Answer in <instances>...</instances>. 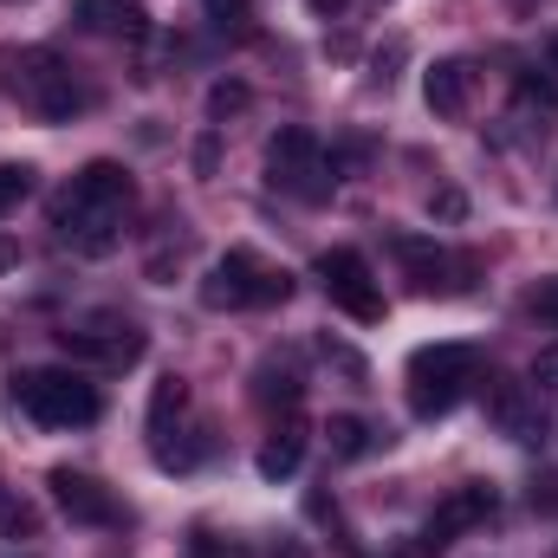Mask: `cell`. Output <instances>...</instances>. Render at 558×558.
<instances>
[{"label":"cell","instance_id":"e0dca14e","mask_svg":"<svg viewBox=\"0 0 558 558\" xmlns=\"http://www.w3.org/2000/svg\"><path fill=\"white\" fill-rule=\"evenodd\" d=\"M325 441H331V454H338V461H357V454H371V422H357V416H331Z\"/></svg>","mask_w":558,"mask_h":558},{"label":"cell","instance_id":"7a4b0ae2","mask_svg":"<svg viewBox=\"0 0 558 558\" xmlns=\"http://www.w3.org/2000/svg\"><path fill=\"white\" fill-rule=\"evenodd\" d=\"M7 92H13V105L33 111L39 124H65V118L85 111L78 72H72L52 46H20V52H7Z\"/></svg>","mask_w":558,"mask_h":558},{"label":"cell","instance_id":"5b68a950","mask_svg":"<svg viewBox=\"0 0 558 558\" xmlns=\"http://www.w3.org/2000/svg\"><path fill=\"white\" fill-rule=\"evenodd\" d=\"M474 377H481V351L474 344H422L410 357V416L422 422L448 416L468 397Z\"/></svg>","mask_w":558,"mask_h":558},{"label":"cell","instance_id":"30bf717a","mask_svg":"<svg viewBox=\"0 0 558 558\" xmlns=\"http://www.w3.org/2000/svg\"><path fill=\"white\" fill-rule=\"evenodd\" d=\"M494 507H500V494L487 487V481H468V487H454L435 513H428V526H422V546L428 553H441V546H454L461 533H474L481 520H494Z\"/></svg>","mask_w":558,"mask_h":558},{"label":"cell","instance_id":"8fae6325","mask_svg":"<svg viewBox=\"0 0 558 558\" xmlns=\"http://www.w3.org/2000/svg\"><path fill=\"white\" fill-rule=\"evenodd\" d=\"M487 416L507 441H539L546 435V416H539V390L533 384H513V377H494L487 390Z\"/></svg>","mask_w":558,"mask_h":558},{"label":"cell","instance_id":"8992f818","mask_svg":"<svg viewBox=\"0 0 558 558\" xmlns=\"http://www.w3.org/2000/svg\"><path fill=\"white\" fill-rule=\"evenodd\" d=\"M267 182H274V189H286L292 202H331L338 169H331L325 143L312 137V131L286 124V131H274V137H267Z\"/></svg>","mask_w":558,"mask_h":558},{"label":"cell","instance_id":"52a82bcc","mask_svg":"<svg viewBox=\"0 0 558 558\" xmlns=\"http://www.w3.org/2000/svg\"><path fill=\"white\" fill-rule=\"evenodd\" d=\"M318 279H325V292H331V305H338L344 318H357V325H377V318H384V286H377L371 260H364L357 247H331V254L318 260Z\"/></svg>","mask_w":558,"mask_h":558},{"label":"cell","instance_id":"4316f807","mask_svg":"<svg viewBox=\"0 0 558 558\" xmlns=\"http://www.w3.org/2000/svg\"><path fill=\"white\" fill-rule=\"evenodd\" d=\"M312 7H318V13H338V7H344V0H312Z\"/></svg>","mask_w":558,"mask_h":558},{"label":"cell","instance_id":"3957f363","mask_svg":"<svg viewBox=\"0 0 558 558\" xmlns=\"http://www.w3.org/2000/svg\"><path fill=\"white\" fill-rule=\"evenodd\" d=\"M286 299H292V274L267 267L254 247H228L202 279V305L208 312H260V305H286Z\"/></svg>","mask_w":558,"mask_h":558},{"label":"cell","instance_id":"d4e9b609","mask_svg":"<svg viewBox=\"0 0 558 558\" xmlns=\"http://www.w3.org/2000/svg\"><path fill=\"white\" fill-rule=\"evenodd\" d=\"M215 156H221V149H215V137L195 143V169H202V175H215Z\"/></svg>","mask_w":558,"mask_h":558},{"label":"cell","instance_id":"603a6c76","mask_svg":"<svg viewBox=\"0 0 558 558\" xmlns=\"http://www.w3.org/2000/svg\"><path fill=\"white\" fill-rule=\"evenodd\" d=\"M202 7H208V20H221V26H234V20L254 13V0H202Z\"/></svg>","mask_w":558,"mask_h":558},{"label":"cell","instance_id":"d6986e66","mask_svg":"<svg viewBox=\"0 0 558 558\" xmlns=\"http://www.w3.org/2000/svg\"><path fill=\"white\" fill-rule=\"evenodd\" d=\"M0 533H7V539H33V533H39V513H33L26 500H7V494H0Z\"/></svg>","mask_w":558,"mask_h":558},{"label":"cell","instance_id":"4fadbf2b","mask_svg":"<svg viewBox=\"0 0 558 558\" xmlns=\"http://www.w3.org/2000/svg\"><path fill=\"white\" fill-rule=\"evenodd\" d=\"M390 247H397V260L410 267V279H416L422 292H461V286H454L448 274H468V260H454V254H441L435 241H416V234H397Z\"/></svg>","mask_w":558,"mask_h":558},{"label":"cell","instance_id":"ba28073f","mask_svg":"<svg viewBox=\"0 0 558 558\" xmlns=\"http://www.w3.org/2000/svg\"><path fill=\"white\" fill-rule=\"evenodd\" d=\"M59 344H65V357H92V364H111V371L143 357V331L131 318H118V312H92V318L65 325Z\"/></svg>","mask_w":558,"mask_h":558},{"label":"cell","instance_id":"cb8c5ba5","mask_svg":"<svg viewBox=\"0 0 558 558\" xmlns=\"http://www.w3.org/2000/svg\"><path fill=\"white\" fill-rule=\"evenodd\" d=\"M428 208H435L441 221H461V215H468V202H461V189H441V195H435Z\"/></svg>","mask_w":558,"mask_h":558},{"label":"cell","instance_id":"9c48e42d","mask_svg":"<svg viewBox=\"0 0 558 558\" xmlns=\"http://www.w3.org/2000/svg\"><path fill=\"white\" fill-rule=\"evenodd\" d=\"M46 487H52V500H59V513H65L72 526H124V507H118V494H111L98 474H85V468H52Z\"/></svg>","mask_w":558,"mask_h":558},{"label":"cell","instance_id":"f1b7e54d","mask_svg":"<svg viewBox=\"0 0 558 558\" xmlns=\"http://www.w3.org/2000/svg\"><path fill=\"white\" fill-rule=\"evenodd\" d=\"M279 558H305V553H299V546H286V553H279Z\"/></svg>","mask_w":558,"mask_h":558},{"label":"cell","instance_id":"83f0119b","mask_svg":"<svg viewBox=\"0 0 558 558\" xmlns=\"http://www.w3.org/2000/svg\"><path fill=\"white\" fill-rule=\"evenodd\" d=\"M546 59H553V72H558V33H553V39H546Z\"/></svg>","mask_w":558,"mask_h":558},{"label":"cell","instance_id":"9a60e30c","mask_svg":"<svg viewBox=\"0 0 558 558\" xmlns=\"http://www.w3.org/2000/svg\"><path fill=\"white\" fill-rule=\"evenodd\" d=\"M299 461H305V422L286 416L274 435H267V448H260V474H267V481H292Z\"/></svg>","mask_w":558,"mask_h":558},{"label":"cell","instance_id":"7402d4cb","mask_svg":"<svg viewBox=\"0 0 558 558\" xmlns=\"http://www.w3.org/2000/svg\"><path fill=\"white\" fill-rule=\"evenodd\" d=\"M526 312L546 318V325H558V279H539V286L526 292Z\"/></svg>","mask_w":558,"mask_h":558},{"label":"cell","instance_id":"ac0fdd59","mask_svg":"<svg viewBox=\"0 0 558 558\" xmlns=\"http://www.w3.org/2000/svg\"><path fill=\"white\" fill-rule=\"evenodd\" d=\"M33 195V169L26 162H0V215H13Z\"/></svg>","mask_w":558,"mask_h":558},{"label":"cell","instance_id":"277c9868","mask_svg":"<svg viewBox=\"0 0 558 558\" xmlns=\"http://www.w3.org/2000/svg\"><path fill=\"white\" fill-rule=\"evenodd\" d=\"M13 403L39 422V428H85V422H98V410H105L98 384L78 377V371H20L13 377Z\"/></svg>","mask_w":558,"mask_h":558},{"label":"cell","instance_id":"44dd1931","mask_svg":"<svg viewBox=\"0 0 558 558\" xmlns=\"http://www.w3.org/2000/svg\"><path fill=\"white\" fill-rule=\"evenodd\" d=\"M234 111H247V85H215L208 92V118H234Z\"/></svg>","mask_w":558,"mask_h":558},{"label":"cell","instance_id":"484cf974","mask_svg":"<svg viewBox=\"0 0 558 558\" xmlns=\"http://www.w3.org/2000/svg\"><path fill=\"white\" fill-rule=\"evenodd\" d=\"M13 260H20V254H13V241H0V267H13Z\"/></svg>","mask_w":558,"mask_h":558},{"label":"cell","instance_id":"2e32d148","mask_svg":"<svg viewBox=\"0 0 558 558\" xmlns=\"http://www.w3.org/2000/svg\"><path fill=\"white\" fill-rule=\"evenodd\" d=\"M189 410V384L169 371V377H156V390H149V435H169V422Z\"/></svg>","mask_w":558,"mask_h":558},{"label":"cell","instance_id":"ffe728a7","mask_svg":"<svg viewBox=\"0 0 558 558\" xmlns=\"http://www.w3.org/2000/svg\"><path fill=\"white\" fill-rule=\"evenodd\" d=\"M260 403H286V410H299V377L286 371V377H274V364L260 371Z\"/></svg>","mask_w":558,"mask_h":558},{"label":"cell","instance_id":"5bb4252c","mask_svg":"<svg viewBox=\"0 0 558 558\" xmlns=\"http://www.w3.org/2000/svg\"><path fill=\"white\" fill-rule=\"evenodd\" d=\"M72 7H78V20H85L92 33L131 39V46L149 39V7H143V0H72Z\"/></svg>","mask_w":558,"mask_h":558},{"label":"cell","instance_id":"6da1fadb","mask_svg":"<svg viewBox=\"0 0 558 558\" xmlns=\"http://www.w3.org/2000/svg\"><path fill=\"white\" fill-rule=\"evenodd\" d=\"M131 202H137L131 169L111 162V156H98V162H85V169L52 195V228H59V241L78 247V254H111L118 234H124Z\"/></svg>","mask_w":558,"mask_h":558},{"label":"cell","instance_id":"7c38bea8","mask_svg":"<svg viewBox=\"0 0 558 558\" xmlns=\"http://www.w3.org/2000/svg\"><path fill=\"white\" fill-rule=\"evenodd\" d=\"M422 105L435 118H468V105H474V65L468 59H435L422 72Z\"/></svg>","mask_w":558,"mask_h":558}]
</instances>
